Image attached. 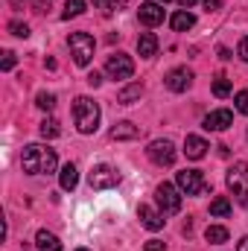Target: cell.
Returning a JSON list of instances; mask_svg holds the SVG:
<instances>
[{
    "instance_id": "obj_2",
    "label": "cell",
    "mask_w": 248,
    "mask_h": 251,
    "mask_svg": "<svg viewBox=\"0 0 248 251\" xmlns=\"http://www.w3.org/2000/svg\"><path fill=\"white\" fill-rule=\"evenodd\" d=\"M73 120H76V128L82 134H94L97 126H99V105L91 97H76V102H73Z\"/></svg>"
},
{
    "instance_id": "obj_37",
    "label": "cell",
    "mask_w": 248,
    "mask_h": 251,
    "mask_svg": "<svg viewBox=\"0 0 248 251\" xmlns=\"http://www.w3.org/2000/svg\"><path fill=\"white\" fill-rule=\"evenodd\" d=\"M178 3H181V6H184V9H190V6H193V3H196V0H178Z\"/></svg>"
},
{
    "instance_id": "obj_11",
    "label": "cell",
    "mask_w": 248,
    "mask_h": 251,
    "mask_svg": "<svg viewBox=\"0 0 248 251\" xmlns=\"http://www.w3.org/2000/svg\"><path fill=\"white\" fill-rule=\"evenodd\" d=\"M137 18H140V24H143V26H158V24L164 21V9H161V3H158V0H146V3H140Z\"/></svg>"
},
{
    "instance_id": "obj_1",
    "label": "cell",
    "mask_w": 248,
    "mask_h": 251,
    "mask_svg": "<svg viewBox=\"0 0 248 251\" xmlns=\"http://www.w3.org/2000/svg\"><path fill=\"white\" fill-rule=\"evenodd\" d=\"M56 164H59L56 149H50V146H44V143H29V146H24V152H21V167H24V173H29V176H47V173L56 170Z\"/></svg>"
},
{
    "instance_id": "obj_39",
    "label": "cell",
    "mask_w": 248,
    "mask_h": 251,
    "mask_svg": "<svg viewBox=\"0 0 248 251\" xmlns=\"http://www.w3.org/2000/svg\"><path fill=\"white\" fill-rule=\"evenodd\" d=\"M158 3H170V0H158Z\"/></svg>"
},
{
    "instance_id": "obj_14",
    "label": "cell",
    "mask_w": 248,
    "mask_h": 251,
    "mask_svg": "<svg viewBox=\"0 0 248 251\" xmlns=\"http://www.w3.org/2000/svg\"><path fill=\"white\" fill-rule=\"evenodd\" d=\"M137 216H140V222H143V228H149V231H161V228H164V213H158V210H152L149 204H140V210H137Z\"/></svg>"
},
{
    "instance_id": "obj_38",
    "label": "cell",
    "mask_w": 248,
    "mask_h": 251,
    "mask_svg": "<svg viewBox=\"0 0 248 251\" xmlns=\"http://www.w3.org/2000/svg\"><path fill=\"white\" fill-rule=\"evenodd\" d=\"M76 251H91V249H76Z\"/></svg>"
},
{
    "instance_id": "obj_35",
    "label": "cell",
    "mask_w": 248,
    "mask_h": 251,
    "mask_svg": "<svg viewBox=\"0 0 248 251\" xmlns=\"http://www.w3.org/2000/svg\"><path fill=\"white\" fill-rule=\"evenodd\" d=\"M35 9H38V12H47V9H50V3H44V0H35Z\"/></svg>"
},
{
    "instance_id": "obj_23",
    "label": "cell",
    "mask_w": 248,
    "mask_h": 251,
    "mask_svg": "<svg viewBox=\"0 0 248 251\" xmlns=\"http://www.w3.org/2000/svg\"><path fill=\"white\" fill-rule=\"evenodd\" d=\"M82 12H85V0H67V3H64L62 18L64 21H70V18H79Z\"/></svg>"
},
{
    "instance_id": "obj_16",
    "label": "cell",
    "mask_w": 248,
    "mask_h": 251,
    "mask_svg": "<svg viewBox=\"0 0 248 251\" xmlns=\"http://www.w3.org/2000/svg\"><path fill=\"white\" fill-rule=\"evenodd\" d=\"M137 53H140L143 59H152V56L158 53V38H155L152 32H143V35L137 38Z\"/></svg>"
},
{
    "instance_id": "obj_15",
    "label": "cell",
    "mask_w": 248,
    "mask_h": 251,
    "mask_svg": "<svg viewBox=\"0 0 248 251\" xmlns=\"http://www.w3.org/2000/svg\"><path fill=\"white\" fill-rule=\"evenodd\" d=\"M35 246H38V251H62L59 237H56L53 231H47V228H41V231L35 234Z\"/></svg>"
},
{
    "instance_id": "obj_33",
    "label": "cell",
    "mask_w": 248,
    "mask_h": 251,
    "mask_svg": "<svg viewBox=\"0 0 248 251\" xmlns=\"http://www.w3.org/2000/svg\"><path fill=\"white\" fill-rule=\"evenodd\" d=\"M201 6H204L207 12H216V9L222 6V0H201Z\"/></svg>"
},
{
    "instance_id": "obj_40",
    "label": "cell",
    "mask_w": 248,
    "mask_h": 251,
    "mask_svg": "<svg viewBox=\"0 0 248 251\" xmlns=\"http://www.w3.org/2000/svg\"><path fill=\"white\" fill-rule=\"evenodd\" d=\"M12 3H21V0H12Z\"/></svg>"
},
{
    "instance_id": "obj_34",
    "label": "cell",
    "mask_w": 248,
    "mask_h": 251,
    "mask_svg": "<svg viewBox=\"0 0 248 251\" xmlns=\"http://www.w3.org/2000/svg\"><path fill=\"white\" fill-rule=\"evenodd\" d=\"M240 59H243V62H248V35L240 41Z\"/></svg>"
},
{
    "instance_id": "obj_25",
    "label": "cell",
    "mask_w": 248,
    "mask_h": 251,
    "mask_svg": "<svg viewBox=\"0 0 248 251\" xmlns=\"http://www.w3.org/2000/svg\"><path fill=\"white\" fill-rule=\"evenodd\" d=\"M213 94L222 100V97H228L231 94V79H225V76H216L213 79Z\"/></svg>"
},
{
    "instance_id": "obj_30",
    "label": "cell",
    "mask_w": 248,
    "mask_h": 251,
    "mask_svg": "<svg viewBox=\"0 0 248 251\" xmlns=\"http://www.w3.org/2000/svg\"><path fill=\"white\" fill-rule=\"evenodd\" d=\"M143 251H167V246H164L161 240H149V243L143 246Z\"/></svg>"
},
{
    "instance_id": "obj_21",
    "label": "cell",
    "mask_w": 248,
    "mask_h": 251,
    "mask_svg": "<svg viewBox=\"0 0 248 251\" xmlns=\"http://www.w3.org/2000/svg\"><path fill=\"white\" fill-rule=\"evenodd\" d=\"M204 240L213 243V246H222V243H228V228H222V225H210V228L204 231Z\"/></svg>"
},
{
    "instance_id": "obj_20",
    "label": "cell",
    "mask_w": 248,
    "mask_h": 251,
    "mask_svg": "<svg viewBox=\"0 0 248 251\" xmlns=\"http://www.w3.org/2000/svg\"><path fill=\"white\" fill-rule=\"evenodd\" d=\"M62 190H73L76 184H79V170L73 167V164H64L62 167Z\"/></svg>"
},
{
    "instance_id": "obj_18",
    "label": "cell",
    "mask_w": 248,
    "mask_h": 251,
    "mask_svg": "<svg viewBox=\"0 0 248 251\" xmlns=\"http://www.w3.org/2000/svg\"><path fill=\"white\" fill-rule=\"evenodd\" d=\"M140 97H143V85H140V82H131V85H125L123 91L117 94V102H120V105H131V102L140 100Z\"/></svg>"
},
{
    "instance_id": "obj_13",
    "label": "cell",
    "mask_w": 248,
    "mask_h": 251,
    "mask_svg": "<svg viewBox=\"0 0 248 251\" xmlns=\"http://www.w3.org/2000/svg\"><path fill=\"white\" fill-rule=\"evenodd\" d=\"M207 140L204 137H198V134H187V140H184V155L190 158V161H201L204 155H207Z\"/></svg>"
},
{
    "instance_id": "obj_17",
    "label": "cell",
    "mask_w": 248,
    "mask_h": 251,
    "mask_svg": "<svg viewBox=\"0 0 248 251\" xmlns=\"http://www.w3.org/2000/svg\"><path fill=\"white\" fill-rule=\"evenodd\" d=\"M111 137L114 140H134V137H140V128L134 123H128V120H123V123H117L111 128Z\"/></svg>"
},
{
    "instance_id": "obj_8",
    "label": "cell",
    "mask_w": 248,
    "mask_h": 251,
    "mask_svg": "<svg viewBox=\"0 0 248 251\" xmlns=\"http://www.w3.org/2000/svg\"><path fill=\"white\" fill-rule=\"evenodd\" d=\"M105 73H108V79H131V76H134V62H131V56H125V53L108 56Z\"/></svg>"
},
{
    "instance_id": "obj_4",
    "label": "cell",
    "mask_w": 248,
    "mask_h": 251,
    "mask_svg": "<svg viewBox=\"0 0 248 251\" xmlns=\"http://www.w3.org/2000/svg\"><path fill=\"white\" fill-rule=\"evenodd\" d=\"M228 190L234 193V196H240L243 199V204L248 207V164L246 161H237L231 170H228Z\"/></svg>"
},
{
    "instance_id": "obj_26",
    "label": "cell",
    "mask_w": 248,
    "mask_h": 251,
    "mask_svg": "<svg viewBox=\"0 0 248 251\" xmlns=\"http://www.w3.org/2000/svg\"><path fill=\"white\" fill-rule=\"evenodd\" d=\"M35 105H38L41 111H53V108H56V97L47 94V91H41V94L35 97Z\"/></svg>"
},
{
    "instance_id": "obj_9",
    "label": "cell",
    "mask_w": 248,
    "mask_h": 251,
    "mask_svg": "<svg viewBox=\"0 0 248 251\" xmlns=\"http://www.w3.org/2000/svg\"><path fill=\"white\" fill-rule=\"evenodd\" d=\"M175 184H178V190L187 193V196H198V193L207 190V181H204V176H201L198 170H184V173H178V176H175Z\"/></svg>"
},
{
    "instance_id": "obj_7",
    "label": "cell",
    "mask_w": 248,
    "mask_h": 251,
    "mask_svg": "<svg viewBox=\"0 0 248 251\" xmlns=\"http://www.w3.org/2000/svg\"><path fill=\"white\" fill-rule=\"evenodd\" d=\"M155 199H158V204H161V210H164V213H178V210H181V193H178L175 184H170V181L158 184Z\"/></svg>"
},
{
    "instance_id": "obj_31",
    "label": "cell",
    "mask_w": 248,
    "mask_h": 251,
    "mask_svg": "<svg viewBox=\"0 0 248 251\" xmlns=\"http://www.w3.org/2000/svg\"><path fill=\"white\" fill-rule=\"evenodd\" d=\"M0 67H3V70H12V67H15V53H9V50H6V53H3V64H0Z\"/></svg>"
},
{
    "instance_id": "obj_24",
    "label": "cell",
    "mask_w": 248,
    "mask_h": 251,
    "mask_svg": "<svg viewBox=\"0 0 248 251\" xmlns=\"http://www.w3.org/2000/svg\"><path fill=\"white\" fill-rule=\"evenodd\" d=\"M38 131H41V137H47V140H53V137H59V134H62V128H59V123H56L53 117H50V120H44Z\"/></svg>"
},
{
    "instance_id": "obj_12",
    "label": "cell",
    "mask_w": 248,
    "mask_h": 251,
    "mask_svg": "<svg viewBox=\"0 0 248 251\" xmlns=\"http://www.w3.org/2000/svg\"><path fill=\"white\" fill-rule=\"evenodd\" d=\"M204 128L207 131H225L228 126H234V114L228 111V108H216V111H210L207 117H204Z\"/></svg>"
},
{
    "instance_id": "obj_10",
    "label": "cell",
    "mask_w": 248,
    "mask_h": 251,
    "mask_svg": "<svg viewBox=\"0 0 248 251\" xmlns=\"http://www.w3.org/2000/svg\"><path fill=\"white\" fill-rule=\"evenodd\" d=\"M167 88L173 91V94H184L187 88L193 85V70L190 67H175V70H170L167 73Z\"/></svg>"
},
{
    "instance_id": "obj_29",
    "label": "cell",
    "mask_w": 248,
    "mask_h": 251,
    "mask_svg": "<svg viewBox=\"0 0 248 251\" xmlns=\"http://www.w3.org/2000/svg\"><path fill=\"white\" fill-rule=\"evenodd\" d=\"M234 102H237V111H240V114H248V91H240Z\"/></svg>"
},
{
    "instance_id": "obj_28",
    "label": "cell",
    "mask_w": 248,
    "mask_h": 251,
    "mask_svg": "<svg viewBox=\"0 0 248 251\" xmlns=\"http://www.w3.org/2000/svg\"><path fill=\"white\" fill-rule=\"evenodd\" d=\"M9 32L18 35V38H26V35H29V26L21 24V21H9Z\"/></svg>"
},
{
    "instance_id": "obj_36",
    "label": "cell",
    "mask_w": 248,
    "mask_h": 251,
    "mask_svg": "<svg viewBox=\"0 0 248 251\" xmlns=\"http://www.w3.org/2000/svg\"><path fill=\"white\" fill-rule=\"evenodd\" d=\"M237 251H248V237H243V240H240V246H237Z\"/></svg>"
},
{
    "instance_id": "obj_27",
    "label": "cell",
    "mask_w": 248,
    "mask_h": 251,
    "mask_svg": "<svg viewBox=\"0 0 248 251\" xmlns=\"http://www.w3.org/2000/svg\"><path fill=\"white\" fill-rule=\"evenodd\" d=\"M94 6H97V9H102V12L108 15V12H117V9H123L125 0H94Z\"/></svg>"
},
{
    "instance_id": "obj_32",
    "label": "cell",
    "mask_w": 248,
    "mask_h": 251,
    "mask_svg": "<svg viewBox=\"0 0 248 251\" xmlns=\"http://www.w3.org/2000/svg\"><path fill=\"white\" fill-rule=\"evenodd\" d=\"M99 82H102V76H99L97 70H91V73H88V85H91V88H97Z\"/></svg>"
},
{
    "instance_id": "obj_19",
    "label": "cell",
    "mask_w": 248,
    "mask_h": 251,
    "mask_svg": "<svg viewBox=\"0 0 248 251\" xmlns=\"http://www.w3.org/2000/svg\"><path fill=\"white\" fill-rule=\"evenodd\" d=\"M170 24H173V29H175V32H187V29H193L196 18H193L187 9H181V12H175V15H173V21H170Z\"/></svg>"
},
{
    "instance_id": "obj_6",
    "label": "cell",
    "mask_w": 248,
    "mask_h": 251,
    "mask_svg": "<svg viewBox=\"0 0 248 251\" xmlns=\"http://www.w3.org/2000/svg\"><path fill=\"white\" fill-rule=\"evenodd\" d=\"M88 181H91V187L94 190H111V187L120 184V173H117L114 167H108V164H99V167L91 170Z\"/></svg>"
},
{
    "instance_id": "obj_5",
    "label": "cell",
    "mask_w": 248,
    "mask_h": 251,
    "mask_svg": "<svg viewBox=\"0 0 248 251\" xmlns=\"http://www.w3.org/2000/svg\"><path fill=\"white\" fill-rule=\"evenodd\" d=\"M146 155L158 167H173L175 164V146H173V140H152L149 149H146Z\"/></svg>"
},
{
    "instance_id": "obj_22",
    "label": "cell",
    "mask_w": 248,
    "mask_h": 251,
    "mask_svg": "<svg viewBox=\"0 0 248 251\" xmlns=\"http://www.w3.org/2000/svg\"><path fill=\"white\" fill-rule=\"evenodd\" d=\"M210 213H213V216H219V219H222V216H228V213H231V201H228L225 196H216V199L210 201Z\"/></svg>"
},
{
    "instance_id": "obj_3",
    "label": "cell",
    "mask_w": 248,
    "mask_h": 251,
    "mask_svg": "<svg viewBox=\"0 0 248 251\" xmlns=\"http://www.w3.org/2000/svg\"><path fill=\"white\" fill-rule=\"evenodd\" d=\"M67 47H70V56H73V62L79 64V67H85L94 59V38L88 32H73L67 38Z\"/></svg>"
}]
</instances>
